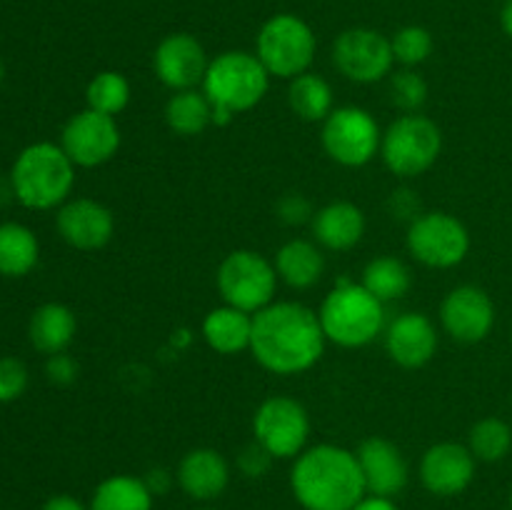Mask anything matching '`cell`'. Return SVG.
Listing matches in <instances>:
<instances>
[{"label":"cell","instance_id":"1","mask_svg":"<svg viewBox=\"0 0 512 510\" xmlns=\"http://www.w3.org/2000/svg\"><path fill=\"white\" fill-rule=\"evenodd\" d=\"M328 338L315 310L293 300H278L253 315L250 353L275 375H298L313 368Z\"/></svg>","mask_w":512,"mask_h":510},{"label":"cell","instance_id":"2","mask_svg":"<svg viewBox=\"0 0 512 510\" xmlns=\"http://www.w3.org/2000/svg\"><path fill=\"white\" fill-rule=\"evenodd\" d=\"M290 488L305 510H353L368 495L358 455L333 443L305 448L295 458Z\"/></svg>","mask_w":512,"mask_h":510},{"label":"cell","instance_id":"3","mask_svg":"<svg viewBox=\"0 0 512 510\" xmlns=\"http://www.w3.org/2000/svg\"><path fill=\"white\" fill-rule=\"evenodd\" d=\"M270 88V73L255 53L225 50L210 60L200 90L213 105V123L228 125L238 113L255 108Z\"/></svg>","mask_w":512,"mask_h":510},{"label":"cell","instance_id":"4","mask_svg":"<svg viewBox=\"0 0 512 510\" xmlns=\"http://www.w3.org/2000/svg\"><path fill=\"white\" fill-rule=\"evenodd\" d=\"M320 325L330 343L340 348H363L385 330V303L363 283L343 278L320 305Z\"/></svg>","mask_w":512,"mask_h":510},{"label":"cell","instance_id":"5","mask_svg":"<svg viewBox=\"0 0 512 510\" xmlns=\"http://www.w3.org/2000/svg\"><path fill=\"white\" fill-rule=\"evenodd\" d=\"M75 183V165L55 143L28 145L10 170L13 195L33 210H48L68 200Z\"/></svg>","mask_w":512,"mask_h":510},{"label":"cell","instance_id":"6","mask_svg":"<svg viewBox=\"0 0 512 510\" xmlns=\"http://www.w3.org/2000/svg\"><path fill=\"white\" fill-rule=\"evenodd\" d=\"M315 50L318 40L313 28L293 13H278L265 20L255 40V55L265 65L270 78L275 75V78L293 80L308 73L315 60Z\"/></svg>","mask_w":512,"mask_h":510},{"label":"cell","instance_id":"7","mask_svg":"<svg viewBox=\"0 0 512 510\" xmlns=\"http://www.w3.org/2000/svg\"><path fill=\"white\" fill-rule=\"evenodd\" d=\"M443 150V133L438 123L420 113H405L383 133L380 155L388 170L398 178H418L430 170Z\"/></svg>","mask_w":512,"mask_h":510},{"label":"cell","instance_id":"8","mask_svg":"<svg viewBox=\"0 0 512 510\" xmlns=\"http://www.w3.org/2000/svg\"><path fill=\"white\" fill-rule=\"evenodd\" d=\"M278 280L275 263L258 250H233L218 265V290L223 300L250 315L273 303Z\"/></svg>","mask_w":512,"mask_h":510},{"label":"cell","instance_id":"9","mask_svg":"<svg viewBox=\"0 0 512 510\" xmlns=\"http://www.w3.org/2000/svg\"><path fill=\"white\" fill-rule=\"evenodd\" d=\"M383 130L378 120L358 105L335 108L323 120V148L335 163L345 168L368 165L380 153Z\"/></svg>","mask_w":512,"mask_h":510},{"label":"cell","instance_id":"10","mask_svg":"<svg viewBox=\"0 0 512 510\" xmlns=\"http://www.w3.org/2000/svg\"><path fill=\"white\" fill-rule=\"evenodd\" d=\"M253 435L273 458H298L310 438V415L288 395L263 400L253 415Z\"/></svg>","mask_w":512,"mask_h":510},{"label":"cell","instance_id":"11","mask_svg":"<svg viewBox=\"0 0 512 510\" xmlns=\"http://www.w3.org/2000/svg\"><path fill=\"white\" fill-rule=\"evenodd\" d=\"M408 250L428 268H455L470 250V233L455 215L433 210L420 213L408 228Z\"/></svg>","mask_w":512,"mask_h":510},{"label":"cell","instance_id":"12","mask_svg":"<svg viewBox=\"0 0 512 510\" xmlns=\"http://www.w3.org/2000/svg\"><path fill=\"white\" fill-rule=\"evenodd\" d=\"M333 63L353 83H378L393 73V45L373 28H348L335 38Z\"/></svg>","mask_w":512,"mask_h":510},{"label":"cell","instance_id":"13","mask_svg":"<svg viewBox=\"0 0 512 510\" xmlns=\"http://www.w3.org/2000/svg\"><path fill=\"white\" fill-rule=\"evenodd\" d=\"M60 148L73 160V165L95 168V165L108 163L118 153L120 128L113 115L85 108L65 123L63 135H60Z\"/></svg>","mask_w":512,"mask_h":510},{"label":"cell","instance_id":"14","mask_svg":"<svg viewBox=\"0 0 512 510\" xmlns=\"http://www.w3.org/2000/svg\"><path fill=\"white\" fill-rule=\"evenodd\" d=\"M440 323L453 340L483 343L495 328V303L478 285H458L440 305Z\"/></svg>","mask_w":512,"mask_h":510},{"label":"cell","instance_id":"15","mask_svg":"<svg viewBox=\"0 0 512 510\" xmlns=\"http://www.w3.org/2000/svg\"><path fill=\"white\" fill-rule=\"evenodd\" d=\"M210 60L203 43L190 33H170L153 53V70L163 85L173 90H190L203 85Z\"/></svg>","mask_w":512,"mask_h":510},{"label":"cell","instance_id":"16","mask_svg":"<svg viewBox=\"0 0 512 510\" xmlns=\"http://www.w3.org/2000/svg\"><path fill=\"white\" fill-rule=\"evenodd\" d=\"M475 468H478V458L470 453L468 445L460 443H435L425 450L423 460H420V480H423L425 490L440 498H453L468 490L473 483Z\"/></svg>","mask_w":512,"mask_h":510},{"label":"cell","instance_id":"17","mask_svg":"<svg viewBox=\"0 0 512 510\" xmlns=\"http://www.w3.org/2000/svg\"><path fill=\"white\" fill-rule=\"evenodd\" d=\"M60 238L78 250H98L110 243L115 233V218L108 205L93 198L65 200L58 210Z\"/></svg>","mask_w":512,"mask_h":510},{"label":"cell","instance_id":"18","mask_svg":"<svg viewBox=\"0 0 512 510\" xmlns=\"http://www.w3.org/2000/svg\"><path fill=\"white\" fill-rule=\"evenodd\" d=\"M385 350L400 368H423L438 353V328L425 313H400L385 325Z\"/></svg>","mask_w":512,"mask_h":510},{"label":"cell","instance_id":"19","mask_svg":"<svg viewBox=\"0 0 512 510\" xmlns=\"http://www.w3.org/2000/svg\"><path fill=\"white\" fill-rule=\"evenodd\" d=\"M355 455H358L360 470H363L368 495L393 498V495L403 493L410 478V468L405 455L400 453V448L393 440L373 435V438L360 443Z\"/></svg>","mask_w":512,"mask_h":510},{"label":"cell","instance_id":"20","mask_svg":"<svg viewBox=\"0 0 512 510\" xmlns=\"http://www.w3.org/2000/svg\"><path fill=\"white\" fill-rule=\"evenodd\" d=\"M230 483V465L218 450L193 448L178 465V485L193 500H215Z\"/></svg>","mask_w":512,"mask_h":510},{"label":"cell","instance_id":"21","mask_svg":"<svg viewBox=\"0 0 512 510\" xmlns=\"http://www.w3.org/2000/svg\"><path fill=\"white\" fill-rule=\"evenodd\" d=\"M315 243L328 250H350L363 240L365 215L348 200H335L320 208L313 218Z\"/></svg>","mask_w":512,"mask_h":510},{"label":"cell","instance_id":"22","mask_svg":"<svg viewBox=\"0 0 512 510\" xmlns=\"http://www.w3.org/2000/svg\"><path fill=\"white\" fill-rule=\"evenodd\" d=\"M203 338L220 355H235L250 350L253 315L228 303L213 308L203 320Z\"/></svg>","mask_w":512,"mask_h":510},{"label":"cell","instance_id":"23","mask_svg":"<svg viewBox=\"0 0 512 510\" xmlns=\"http://www.w3.org/2000/svg\"><path fill=\"white\" fill-rule=\"evenodd\" d=\"M273 263L278 270V278L295 290L313 288L325 273L323 250L318 248V243L305 238H293L280 245Z\"/></svg>","mask_w":512,"mask_h":510},{"label":"cell","instance_id":"24","mask_svg":"<svg viewBox=\"0 0 512 510\" xmlns=\"http://www.w3.org/2000/svg\"><path fill=\"white\" fill-rule=\"evenodd\" d=\"M78 330V320H75L73 310L63 303H45L33 313L28 325L30 343L45 355L65 353L75 338Z\"/></svg>","mask_w":512,"mask_h":510},{"label":"cell","instance_id":"25","mask_svg":"<svg viewBox=\"0 0 512 510\" xmlns=\"http://www.w3.org/2000/svg\"><path fill=\"white\" fill-rule=\"evenodd\" d=\"M153 498L143 478L135 475H110L95 488L90 510H153Z\"/></svg>","mask_w":512,"mask_h":510},{"label":"cell","instance_id":"26","mask_svg":"<svg viewBox=\"0 0 512 510\" xmlns=\"http://www.w3.org/2000/svg\"><path fill=\"white\" fill-rule=\"evenodd\" d=\"M40 255L38 238L30 228L20 223L0 225V275L20 278L35 268Z\"/></svg>","mask_w":512,"mask_h":510},{"label":"cell","instance_id":"27","mask_svg":"<svg viewBox=\"0 0 512 510\" xmlns=\"http://www.w3.org/2000/svg\"><path fill=\"white\" fill-rule=\"evenodd\" d=\"M165 123L173 133L190 138V135L203 133L213 123V105L198 88L175 90V95L165 105Z\"/></svg>","mask_w":512,"mask_h":510},{"label":"cell","instance_id":"28","mask_svg":"<svg viewBox=\"0 0 512 510\" xmlns=\"http://www.w3.org/2000/svg\"><path fill=\"white\" fill-rule=\"evenodd\" d=\"M288 103L300 120L318 123L333 113V88L315 73H303L290 80Z\"/></svg>","mask_w":512,"mask_h":510},{"label":"cell","instance_id":"29","mask_svg":"<svg viewBox=\"0 0 512 510\" xmlns=\"http://www.w3.org/2000/svg\"><path fill=\"white\" fill-rule=\"evenodd\" d=\"M363 285L375 298L390 303V300H400L408 295L410 285H413V273L395 255H380L365 265Z\"/></svg>","mask_w":512,"mask_h":510},{"label":"cell","instance_id":"30","mask_svg":"<svg viewBox=\"0 0 512 510\" xmlns=\"http://www.w3.org/2000/svg\"><path fill=\"white\" fill-rule=\"evenodd\" d=\"M468 448L483 463H498L512 450V428L503 418H495V415L478 420L470 428Z\"/></svg>","mask_w":512,"mask_h":510},{"label":"cell","instance_id":"31","mask_svg":"<svg viewBox=\"0 0 512 510\" xmlns=\"http://www.w3.org/2000/svg\"><path fill=\"white\" fill-rule=\"evenodd\" d=\"M85 100H88V108L115 118L130 103L128 78L123 73H118V70H103V73L93 75V80L88 83V90H85Z\"/></svg>","mask_w":512,"mask_h":510},{"label":"cell","instance_id":"32","mask_svg":"<svg viewBox=\"0 0 512 510\" xmlns=\"http://www.w3.org/2000/svg\"><path fill=\"white\" fill-rule=\"evenodd\" d=\"M390 45H393L395 63L405 65V68H415V65L425 63L435 48L433 35L423 25H405V28H400L390 38Z\"/></svg>","mask_w":512,"mask_h":510},{"label":"cell","instance_id":"33","mask_svg":"<svg viewBox=\"0 0 512 510\" xmlns=\"http://www.w3.org/2000/svg\"><path fill=\"white\" fill-rule=\"evenodd\" d=\"M388 93L395 108L405 110V113H418L428 100V83L418 70L403 68L398 73H390Z\"/></svg>","mask_w":512,"mask_h":510},{"label":"cell","instance_id":"34","mask_svg":"<svg viewBox=\"0 0 512 510\" xmlns=\"http://www.w3.org/2000/svg\"><path fill=\"white\" fill-rule=\"evenodd\" d=\"M28 388V368L18 358H0V403L18 400Z\"/></svg>","mask_w":512,"mask_h":510},{"label":"cell","instance_id":"35","mask_svg":"<svg viewBox=\"0 0 512 510\" xmlns=\"http://www.w3.org/2000/svg\"><path fill=\"white\" fill-rule=\"evenodd\" d=\"M278 218L283 220L285 225L313 223V218H315L313 203H310V200L300 193L283 195L278 203Z\"/></svg>","mask_w":512,"mask_h":510},{"label":"cell","instance_id":"36","mask_svg":"<svg viewBox=\"0 0 512 510\" xmlns=\"http://www.w3.org/2000/svg\"><path fill=\"white\" fill-rule=\"evenodd\" d=\"M273 460H275L273 455H270L268 450L255 440V443L245 445V448L240 450L238 468L245 478H263V475L270 470V465H273Z\"/></svg>","mask_w":512,"mask_h":510},{"label":"cell","instance_id":"37","mask_svg":"<svg viewBox=\"0 0 512 510\" xmlns=\"http://www.w3.org/2000/svg\"><path fill=\"white\" fill-rule=\"evenodd\" d=\"M45 373L53 383L68 385L78 378V363L70 358L68 353H55L48 355V363H45Z\"/></svg>","mask_w":512,"mask_h":510},{"label":"cell","instance_id":"38","mask_svg":"<svg viewBox=\"0 0 512 510\" xmlns=\"http://www.w3.org/2000/svg\"><path fill=\"white\" fill-rule=\"evenodd\" d=\"M390 213H393L395 218H403L413 223L420 215V200L415 198L413 190H395V193L390 195Z\"/></svg>","mask_w":512,"mask_h":510},{"label":"cell","instance_id":"39","mask_svg":"<svg viewBox=\"0 0 512 510\" xmlns=\"http://www.w3.org/2000/svg\"><path fill=\"white\" fill-rule=\"evenodd\" d=\"M143 480L153 495H165L170 490V485H173V475L165 468H153Z\"/></svg>","mask_w":512,"mask_h":510},{"label":"cell","instance_id":"40","mask_svg":"<svg viewBox=\"0 0 512 510\" xmlns=\"http://www.w3.org/2000/svg\"><path fill=\"white\" fill-rule=\"evenodd\" d=\"M40 510H90L88 505L80 503L73 495H53V498L45 500V505Z\"/></svg>","mask_w":512,"mask_h":510},{"label":"cell","instance_id":"41","mask_svg":"<svg viewBox=\"0 0 512 510\" xmlns=\"http://www.w3.org/2000/svg\"><path fill=\"white\" fill-rule=\"evenodd\" d=\"M353 510H398L393 498H383V495H365Z\"/></svg>","mask_w":512,"mask_h":510},{"label":"cell","instance_id":"42","mask_svg":"<svg viewBox=\"0 0 512 510\" xmlns=\"http://www.w3.org/2000/svg\"><path fill=\"white\" fill-rule=\"evenodd\" d=\"M500 28L508 38H512V0H505L503 10H500Z\"/></svg>","mask_w":512,"mask_h":510},{"label":"cell","instance_id":"43","mask_svg":"<svg viewBox=\"0 0 512 510\" xmlns=\"http://www.w3.org/2000/svg\"><path fill=\"white\" fill-rule=\"evenodd\" d=\"M0 80H3V63H0Z\"/></svg>","mask_w":512,"mask_h":510},{"label":"cell","instance_id":"44","mask_svg":"<svg viewBox=\"0 0 512 510\" xmlns=\"http://www.w3.org/2000/svg\"><path fill=\"white\" fill-rule=\"evenodd\" d=\"M510 508H512V488H510Z\"/></svg>","mask_w":512,"mask_h":510},{"label":"cell","instance_id":"45","mask_svg":"<svg viewBox=\"0 0 512 510\" xmlns=\"http://www.w3.org/2000/svg\"><path fill=\"white\" fill-rule=\"evenodd\" d=\"M203 510H218V508H203Z\"/></svg>","mask_w":512,"mask_h":510}]
</instances>
